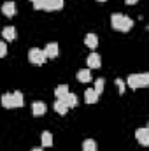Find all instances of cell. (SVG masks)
I'll return each instance as SVG.
<instances>
[{
	"mask_svg": "<svg viewBox=\"0 0 149 151\" xmlns=\"http://www.w3.org/2000/svg\"><path fill=\"white\" fill-rule=\"evenodd\" d=\"M32 151H42V150H40V148H35V150H32Z\"/></svg>",
	"mask_w": 149,
	"mask_h": 151,
	"instance_id": "d4e9b609",
	"label": "cell"
},
{
	"mask_svg": "<svg viewBox=\"0 0 149 151\" xmlns=\"http://www.w3.org/2000/svg\"><path fill=\"white\" fill-rule=\"evenodd\" d=\"M116 84H117V88H119V93H125V83H123L121 79H116Z\"/></svg>",
	"mask_w": 149,
	"mask_h": 151,
	"instance_id": "603a6c76",
	"label": "cell"
},
{
	"mask_svg": "<svg viewBox=\"0 0 149 151\" xmlns=\"http://www.w3.org/2000/svg\"><path fill=\"white\" fill-rule=\"evenodd\" d=\"M32 2H35V0H32Z\"/></svg>",
	"mask_w": 149,
	"mask_h": 151,
	"instance_id": "4316f807",
	"label": "cell"
},
{
	"mask_svg": "<svg viewBox=\"0 0 149 151\" xmlns=\"http://www.w3.org/2000/svg\"><path fill=\"white\" fill-rule=\"evenodd\" d=\"M63 0H46V7L44 11H60L63 7Z\"/></svg>",
	"mask_w": 149,
	"mask_h": 151,
	"instance_id": "9c48e42d",
	"label": "cell"
},
{
	"mask_svg": "<svg viewBox=\"0 0 149 151\" xmlns=\"http://www.w3.org/2000/svg\"><path fill=\"white\" fill-rule=\"evenodd\" d=\"M67 93H69V86H67V84H60V86H56V90H54V95H56L58 99H65Z\"/></svg>",
	"mask_w": 149,
	"mask_h": 151,
	"instance_id": "d6986e66",
	"label": "cell"
},
{
	"mask_svg": "<svg viewBox=\"0 0 149 151\" xmlns=\"http://www.w3.org/2000/svg\"><path fill=\"white\" fill-rule=\"evenodd\" d=\"M5 55H7V46H5V42L0 40V58H4Z\"/></svg>",
	"mask_w": 149,
	"mask_h": 151,
	"instance_id": "7402d4cb",
	"label": "cell"
},
{
	"mask_svg": "<svg viewBox=\"0 0 149 151\" xmlns=\"http://www.w3.org/2000/svg\"><path fill=\"white\" fill-rule=\"evenodd\" d=\"M2 12H4V16L12 18V16L16 14V4H14V2H4V5H2Z\"/></svg>",
	"mask_w": 149,
	"mask_h": 151,
	"instance_id": "52a82bcc",
	"label": "cell"
},
{
	"mask_svg": "<svg viewBox=\"0 0 149 151\" xmlns=\"http://www.w3.org/2000/svg\"><path fill=\"white\" fill-rule=\"evenodd\" d=\"M40 141H42V146L44 148H51L53 146V135H51V132H42Z\"/></svg>",
	"mask_w": 149,
	"mask_h": 151,
	"instance_id": "9a60e30c",
	"label": "cell"
},
{
	"mask_svg": "<svg viewBox=\"0 0 149 151\" xmlns=\"http://www.w3.org/2000/svg\"><path fill=\"white\" fill-rule=\"evenodd\" d=\"M63 100H65V104L69 106V109H72V107L77 106V97H75L74 93H70V91L65 95V99H63Z\"/></svg>",
	"mask_w": 149,
	"mask_h": 151,
	"instance_id": "2e32d148",
	"label": "cell"
},
{
	"mask_svg": "<svg viewBox=\"0 0 149 151\" xmlns=\"http://www.w3.org/2000/svg\"><path fill=\"white\" fill-rule=\"evenodd\" d=\"M84 44H86L90 49H95V47L98 46V37H97L95 34H88L86 39H84Z\"/></svg>",
	"mask_w": 149,
	"mask_h": 151,
	"instance_id": "4fadbf2b",
	"label": "cell"
},
{
	"mask_svg": "<svg viewBox=\"0 0 149 151\" xmlns=\"http://www.w3.org/2000/svg\"><path fill=\"white\" fill-rule=\"evenodd\" d=\"M93 90L100 95V93L104 91V79H97V81H95V88H93Z\"/></svg>",
	"mask_w": 149,
	"mask_h": 151,
	"instance_id": "44dd1931",
	"label": "cell"
},
{
	"mask_svg": "<svg viewBox=\"0 0 149 151\" xmlns=\"http://www.w3.org/2000/svg\"><path fill=\"white\" fill-rule=\"evenodd\" d=\"M44 55H46V58H56L58 56V44L56 42H49L44 47Z\"/></svg>",
	"mask_w": 149,
	"mask_h": 151,
	"instance_id": "8992f818",
	"label": "cell"
},
{
	"mask_svg": "<svg viewBox=\"0 0 149 151\" xmlns=\"http://www.w3.org/2000/svg\"><path fill=\"white\" fill-rule=\"evenodd\" d=\"M97 150H98V146L93 139H86L82 142V151H97Z\"/></svg>",
	"mask_w": 149,
	"mask_h": 151,
	"instance_id": "ac0fdd59",
	"label": "cell"
},
{
	"mask_svg": "<svg viewBox=\"0 0 149 151\" xmlns=\"http://www.w3.org/2000/svg\"><path fill=\"white\" fill-rule=\"evenodd\" d=\"M2 106H4V107H7V109H12V107H16V106H14L12 93H4V95H2Z\"/></svg>",
	"mask_w": 149,
	"mask_h": 151,
	"instance_id": "7c38bea8",
	"label": "cell"
},
{
	"mask_svg": "<svg viewBox=\"0 0 149 151\" xmlns=\"http://www.w3.org/2000/svg\"><path fill=\"white\" fill-rule=\"evenodd\" d=\"M86 62H88V67H90V69H100V65H102V58H100V55L95 53V51L86 58Z\"/></svg>",
	"mask_w": 149,
	"mask_h": 151,
	"instance_id": "277c9868",
	"label": "cell"
},
{
	"mask_svg": "<svg viewBox=\"0 0 149 151\" xmlns=\"http://www.w3.org/2000/svg\"><path fill=\"white\" fill-rule=\"evenodd\" d=\"M135 137L142 146H149V128H139L135 132Z\"/></svg>",
	"mask_w": 149,
	"mask_h": 151,
	"instance_id": "5b68a950",
	"label": "cell"
},
{
	"mask_svg": "<svg viewBox=\"0 0 149 151\" xmlns=\"http://www.w3.org/2000/svg\"><path fill=\"white\" fill-rule=\"evenodd\" d=\"M77 79H79L81 83H88V81H91L90 69H82V70H79V72H77Z\"/></svg>",
	"mask_w": 149,
	"mask_h": 151,
	"instance_id": "e0dca14e",
	"label": "cell"
},
{
	"mask_svg": "<svg viewBox=\"0 0 149 151\" xmlns=\"http://www.w3.org/2000/svg\"><path fill=\"white\" fill-rule=\"evenodd\" d=\"M12 99H14V106H16V107H23L25 99H23V93H21V91H14V93H12Z\"/></svg>",
	"mask_w": 149,
	"mask_h": 151,
	"instance_id": "ffe728a7",
	"label": "cell"
},
{
	"mask_svg": "<svg viewBox=\"0 0 149 151\" xmlns=\"http://www.w3.org/2000/svg\"><path fill=\"white\" fill-rule=\"evenodd\" d=\"M2 35L5 40H14L16 39V28L14 27H5L4 30H2Z\"/></svg>",
	"mask_w": 149,
	"mask_h": 151,
	"instance_id": "5bb4252c",
	"label": "cell"
},
{
	"mask_svg": "<svg viewBox=\"0 0 149 151\" xmlns=\"http://www.w3.org/2000/svg\"><path fill=\"white\" fill-rule=\"evenodd\" d=\"M98 2H105V0H98Z\"/></svg>",
	"mask_w": 149,
	"mask_h": 151,
	"instance_id": "484cf974",
	"label": "cell"
},
{
	"mask_svg": "<svg viewBox=\"0 0 149 151\" xmlns=\"http://www.w3.org/2000/svg\"><path fill=\"white\" fill-rule=\"evenodd\" d=\"M54 111H56L58 114H67L69 106L65 104V100H63V99H58V100L54 102Z\"/></svg>",
	"mask_w": 149,
	"mask_h": 151,
	"instance_id": "8fae6325",
	"label": "cell"
},
{
	"mask_svg": "<svg viewBox=\"0 0 149 151\" xmlns=\"http://www.w3.org/2000/svg\"><path fill=\"white\" fill-rule=\"evenodd\" d=\"M125 2H126V4H130V5H133V4H137L139 0H125Z\"/></svg>",
	"mask_w": 149,
	"mask_h": 151,
	"instance_id": "cb8c5ba5",
	"label": "cell"
},
{
	"mask_svg": "<svg viewBox=\"0 0 149 151\" xmlns=\"http://www.w3.org/2000/svg\"><path fill=\"white\" fill-rule=\"evenodd\" d=\"M126 83H128V86H130L132 90L146 88L149 84V74L148 72H144V74H132V76H128Z\"/></svg>",
	"mask_w": 149,
	"mask_h": 151,
	"instance_id": "7a4b0ae2",
	"label": "cell"
},
{
	"mask_svg": "<svg viewBox=\"0 0 149 151\" xmlns=\"http://www.w3.org/2000/svg\"><path fill=\"white\" fill-rule=\"evenodd\" d=\"M98 97H100V95H98L93 88H88V90L84 91V100H86V104H97Z\"/></svg>",
	"mask_w": 149,
	"mask_h": 151,
	"instance_id": "ba28073f",
	"label": "cell"
},
{
	"mask_svg": "<svg viewBox=\"0 0 149 151\" xmlns=\"http://www.w3.org/2000/svg\"><path fill=\"white\" fill-rule=\"evenodd\" d=\"M46 111H47V107H46V104H44V102L37 100V102H34V104H32V113L35 114V116H42V114H46Z\"/></svg>",
	"mask_w": 149,
	"mask_h": 151,
	"instance_id": "30bf717a",
	"label": "cell"
},
{
	"mask_svg": "<svg viewBox=\"0 0 149 151\" xmlns=\"http://www.w3.org/2000/svg\"><path fill=\"white\" fill-rule=\"evenodd\" d=\"M111 25L114 30L117 32H128L132 27H133V19L126 14H121V12H114L111 16Z\"/></svg>",
	"mask_w": 149,
	"mask_h": 151,
	"instance_id": "6da1fadb",
	"label": "cell"
},
{
	"mask_svg": "<svg viewBox=\"0 0 149 151\" xmlns=\"http://www.w3.org/2000/svg\"><path fill=\"white\" fill-rule=\"evenodd\" d=\"M28 60H30L34 65H42L47 58H46V55H44V51H42V49L32 47V49L28 51Z\"/></svg>",
	"mask_w": 149,
	"mask_h": 151,
	"instance_id": "3957f363",
	"label": "cell"
}]
</instances>
